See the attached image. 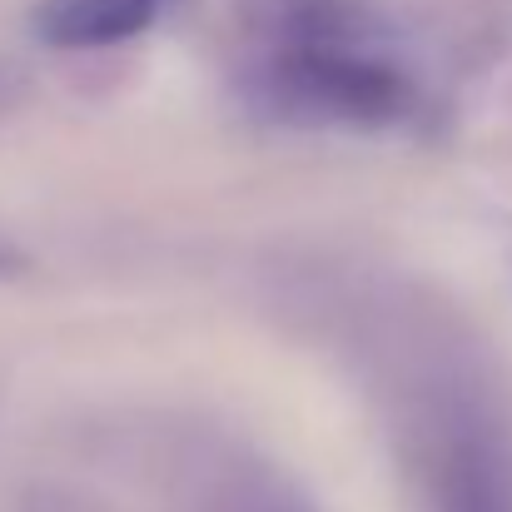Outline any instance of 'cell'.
Returning <instances> with one entry per match:
<instances>
[{
  "label": "cell",
  "mask_w": 512,
  "mask_h": 512,
  "mask_svg": "<svg viewBox=\"0 0 512 512\" xmlns=\"http://www.w3.org/2000/svg\"><path fill=\"white\" fill-rule=\"evenodd\" d=\"M10 95H15V80H10V70L0 65V105H10Z\"/></svg>",
  "instance_id": "5"
},
{
  "label": "cell",
  "mask_w": 512,
  "mask_h": 512,
  "mask_svg": "<svg viewBox=\"0 0 512 512\" xmlns=\"http://www.w3.org/2000/svg\"><path fill=\"white\" fill-rule=\"evenodd\" d=\"M438 512H512L508 473L478 443H453L438 463Z\"/></svg>",
  "instance_id": "3"
},
{
  "label": "cell",
  "mask_w": 512,
  "mask_h": 512,
  "mask_svg": "<svg viewBox=\"0 0 512 512\" xmlns=\"http://www.w3.org/2000/svg\"><path fill=\"white\" fill-rule=\"evenodd\" d=\"M20 269H25V259H20V254H15V249L0 239V279H10V274H20Z\"/></svg>",
  "instance_id": "4"
},
{
  "label": "cell",
  "mask_w": 512,
  "mask_h": 512,
  "mask_svg": "<svg viewBox=\"0 0 512 512\" xmlns=\"http://www.w3.org/2000/svg\"><path fill=\"white\" fill-rule=\"evenodd\" d=\"M269 100L299 120L378 125L408 105V85L378 60L309 40L269 65Z\"/></svg>",
  "instance_id": "1"
},
{
  "label": "cell",
  "mask_w": 512,
  "mask_h": 512,
  "mask_svg": "<svg viewBox=\"0 0 512 512\" xmlns=\"http://www.w3.org/2000/svg\"><path fill=\"white\" fill-rule=\"evenodd\" d=\"M170 0H45L35 10V30L45 45L65 50H95V45H120L160 20Z\"/></svg>",
  "instance_id": "2"
}]
</instances>
